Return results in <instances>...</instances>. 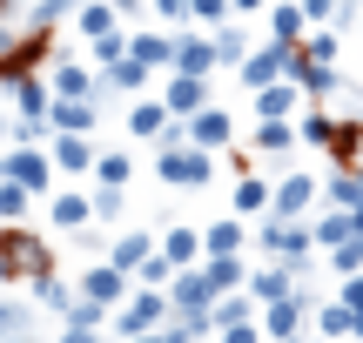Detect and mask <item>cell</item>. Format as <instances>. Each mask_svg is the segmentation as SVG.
<instances>
[{"mask_svg": "<svg viewBox=\"0 0 363 343\" xmlns=\"http://www.w3.org/2000/svg\"><path fill=\"white\" fill-rule=\"evenodd\" d=\"M296 7H303V21H310V27H330V13H337V0H296Z\"/></svg>", "mask_w": 363, "mask_h": 343, "instance_id": "47", "label": "cell"}, {"mask_svg": "<svg viewBox=\"0 0 363 343\" xmlns=\"http://www.w3.org/2000/svg\"><path fill=\"white\" fill-rule=\"evenodd\" d=\"M148 13H155L162 27H189V0H148Z\"/></svg>", "mask_w": 363, "mask_h": 343, "instance_id": "44", "label": "cell"}, {"mask_svg": "<svg viewBox=\"0 0 363 343\" xmlns=\"http://www.w3.org/2000/svg\"><path fill=\"white\" fill-rule=\"evenodd\" d=\"M162 317H169V296L148 290V283H135V290L108 310V330H115V337H142V330H155Z\"/></svg>", "mask_w": 363, "mask_h": 343, "instance_id": "3", "label": "cell"}, {"mask_svg": "<svg viewBox=\"0 0 363 343\" xmlns=\"http://www.w3.org/2000/svg\"><path fill=\"white\" fill-rule=\"evenodd\" d=\"M195 269H202V283H208V290H216V296L242 290V276H249V269H242V256H202V263H195Z\"/></svg>", "mask_w": 363, "mask_h": 343, "instance_id": "20", "label": "cell"}, {"mask_svg": "<svg viewBox=\"0 0 363 343\" xmlns=\"http://www.w3.org/2000/svg\"><path fill=\"white\" fill-rule=\"evenodd\" d=\"M235 215H262L269 209V182H262V175H235Z\"/></svg>", "mask_w": 363, "mask_h": 343, "instance_id": "30", "label": "cell"}, {"mask_svg": "<svg viewBox=\"0 0 363 343\" xmlns=\"http://www.w3.org/2000/svg\"><path fill=\"white\" fill-rule=\"evenodd\" d=\"M27 283H34L40 310H54V317H61V303H67V296H74V283H61V276H54V269H40V276H27Z\"/></svg>", "mask_w": 363, "mask_h": 343, "instance_id": "33", "label": "cell"}, {"mask_svg": "<svg viewBox=\"0 0 363 343\" xmlns=\"http://www.w3.org/2000/svg\"><path fill=\"white\" fill-rule=\"evenodd\" d=\"M128 54L148 67V74H169V61H175V34H128Z\"/></svg>", "mask_w": 363, "mask_h": 343, "instance_id": "18", "label": "cell"}, {"mask_svg": "<svg viewBox=\"0 0 363 343\" xmlns=\"http://www.w3.org/2000/svg\"><path fill=\"white\" fill-rule=\"evenodd\" d=\"M88 175H94V189H128V175H135V162H128V148H94V162H88Z\"/></svg>", "mask_w": 363, "mask_h": 343, "instance_id": "16", "label": "cell"}, {"mask_svg": "<svg viewBox=\"0 0 363 343\" xmlns=\"http://www.w3.org/2000/svg\"><path fill=\"white\" fill-rule=\"evenodd\" d=\"M182 142H195V148H208V155H216V148H229L235 142V115L229 108H195V115H182Z\"/></svg>", "mask_w": 363, "mask_h": 343, "instance_id": "6", "label": "cell"}, {"mask_svg": "<svg viewBox=\"0 0 363 343\" xmlns=\"http://www.w3.org/2000/svg\"><path fill=\"white\" fill-rule=\"evenodd\" d=\"M256 148H262V155H289V148H296V121H262Z\"/></svg>", "mask_w": 363, "mask_h": 343, "instance_id": "32", "label": "cell"}, {"mask_svg": "<svg viewBox=\"0 0 363 343\" xmlns=\"http://www.w3.org/2000/svg\"><path fill=\"white\" fill-rule=\"evenodd\" d=\"M48 215H54V229H61V236H74V229H88V196L61 189V196L48 202Z\"/></svg>", "mask_w": 363, "mask_h": 343, "instance_id": "25", "label": "cell"}, {"mask_svg": "<svg viewBox=\"0 0 363 343\" xmlns=\"http://www.w3.org/2000/svg\"><path fill=\"white\" fill-rule=\"evenodd\" d=\"M242 242H249L242 215H222V223L202 229V256H242Z\"/></svg>", "mask_w": 363, "mask_h": 343, "instance_id": "17", "label": "cell"}, {"mask_svg": "<svg viewBox=\"0 0 363 343\" xmlns=\"http://www.w3.org/2000/svg\"><path fill=\"white\" fill-rule=\"evenodd\" d=\"M330 269H337V276H350V269H363V236H343V242H330Z\"/></svg>", "mask_w": 363, "mask_h": 343, "instance_id": "35", "label": "cell"}, {"mask_svg": "<svg viewBox=\"0 0 363 343\" xmlns=\"http://www.w3.org/2000/svg\"><path fill=\"white\" fill-rule=\"evenodd\" d=\"M7 343H34V330H21V337H7Z\"/></svg>", "mask_w": 363, "mask_h": 343, "instance_id": "52", "label": "cell"}, {"mask_svg": "<svg viewBox=\"0 0 363 343\" xmlns=\"http://www.w3.org/2000/svg\"><path fill=\"white\" fill-rule=\"evenodd\" d=\"M296 276H303V269H289V263H262V269H249V276H242V290L256 296V303H276V296L296 290Z\"/></svg>", "mask_w": 363, "mask_h": 343, "instance_id": "13", "label": "cell"}, {"mask_svg": "<svg viewBox=\"0 0 363 343\" xmlns=\"http://www.w3.org/2000/svg\"><path fill=\"white\" fill-rule=\"evenodd\" d=\"M269 0H229V13H262Z\"/></svg>", "mask_w": 363, "mask_h": 343, "instance_id": "50", "label": "cell"}, {"mask_svg": "<svg viewBox=\"0 0 363 343\" xmlns=\"http://www.w3.org/2000/svg\"><path fill=\"white\" fill-rule=\"evenodd\" d=\"M310 209H316V175L289 169L283 182L269 189V209H262V215H310Z\"/></svg>", "mask_w": 363, "mask_h": 343, "instance_id": "9", "label": "cell"}, {"mask_svg": "<svg viewBox=\"0 0 363 343\" xmlns=\"http://www.w3.org/2000/svg\"><path fill=\"white\" fill-rule=\"evenodd\" d=\"M21 330H34V310L7 296V303H0V343H7V337H21Z\"/></svg>", "mask_w": 363, "mask_h": 343, "instance_id": "39", "label": "cell"}, {"mask_svg": "<svg viewBox=\"0 0 363 343\" xmlns=\"http://www.w3.org/2000/svg\"><path fill=\"white\" fill-rule=\"evenodd\" d=\"M48 162H54V175H88V162H94V142H88V135H54Z\"/></svg>", "mask_w": 363, "mask_h": 343, "instance_id": "14", "label": "cell"}, {"mask_svg": "<svg viewBox=\"0 0 363 343\" xmlns=\"http://www.w3.org/2000/svg\"><path fill=\"white\" fill-rule=\"evenodd\" d=\"M316 202H323V209H357L363 189H357V175H350V169H337L330 182H316Z\"/></svg>", "mask_w": 363, "mask_h": 343, "instance_id": "28", "label": "cell"}, {"mask_svg": "<svg viewBox=\"0 0 363 343\" xmlns=\"http://www.w3.org/2000/svg\"><path fill=\"white\" fill-rule=\"evenodd\" d=\"M283 343H310V337H303V330H296V337H283Z\"/></svg>", "mask_w": 363, "mask_h": 343, "instance_id": "53", "label": "cell"}, {"mask_svg": "<svg viewBox=\"0 0 363 343\" xmlns=\"http://www.w3.org/2000/svg\"><path fill=\"white\" fill-rule=\"evenodd\" d=\"M108 7H115V21H142V13H148V0H108Z\"/></svg>", "mask_w": 363, "mask_h": 343, "instance_id": "49", "label": "cell"}, {"mask_svg": "<svg viewBox=\"0 0 363 343\" xmlns=\"http://www.w3.org/2000/svg\"><path fill=\"white\" fill-rule=\"evenodd\" d=\"M316 330L330 343H357V310L350 303H316Z\"/></svg>", "mask_w": 363, "mask_h": 343, "instance_id": "24", "label": "cell"}, {"mask_svg": "<svg viewBox=\"0 0 363 343\" xmlns=\"http://www.w3.org/2000/svg\"><path fill=\"white\" fill-rule=\"evenodd\" d=\"M128 290H135V283L121 276L115 263H94V269H81V283H74V296H88V303H101V310H115Z\"/></svg>", "mask_w": 363, "mask_h": 343, "instance_id": "10", "label": "cell"}, {"mask_svg": "<svg viewBox=\"0 0 363 343\" xmlns=\"http://www.w3.org/2000/svg\"><path fill=\"white\" fill-rule=\"evenodd\" d=\"M0 283H13V269H7V256H0Z\"/></svg>", "mask_w": 363, "mask_h": 343, "instance_id": "51", "label": "cell"}, {"mask_svg": "<svg viewBox=\"0 0 363 343\" xmlns=\"http://www.w3.org/2000/svg\"><path fill=\"white\" fill-rule=\"evenodd\" d=\"M121 54H128V34H121V27H108V34H94V61H121Z\"/></svg>", "mask_w": 363, "mask_h": 343, "instance_id": "43", "label": "cell"}, {"mask_svg": "<svg viewBox=\"0 0 363 343\" xmlns=\"http://www.w3.org/2000/svg\"><path fill=\"white\" fill-rule=\"evenodd\" d=\"M303 34H310V21H303V7H296V0H269V40L296 47Z\"/></svg>", "mask_w": 363, "mask_h": 343, "instance_id": "23", "label": "cell"}, {"mask_svg": "<svg viewBox=\"0 0 363 343\" xmlns=\"http://www.w3.org/2000/svg\"><path fill=\"white\" fill-rule=\"evenodd\" d=\"M256 249L269 256V263H289V269H310L316 242H310V223H303V215H269V223L256 229Z\"/></svg>", "mask_w": 363, "mask_h": 343, "instance_id": "1", "label": "cell"}, {"mask_svg": "<svg viewBox=\"0 0 363 343\" xmlns=\"http://www.w3.org/2000/svg\"><path fill=\"white\" fill-rule=\"evenodd\" d=\"M330 135H337V121H330V115H303L296 121V142H310V148H330Z\"/></svg>", "mask_w": 363, "mask_h": 343, "instance_id": "40", "label": "cell"}, {"mask_svg": "<svg viewBox=\"0 0 363 343\" xmlns=\"http://www.w3.org/2000/svg\"><path fill=\"white\" fill-rule=\"evenodd\" d=\"M148 249H155V236H142V229H121V236H115V242H108V263H115V269H121V276H128V283H135V263H142V256H148Z\"/></svg>", "mask_w": 363, "mask_h": 343, "instance_id": "21", "label": "cell"}, {"mask_svg": "<svg viewBox=\"0 0 363 343\" xmlns=\"http://www.w3.org/2000/svg\"><path fill=\"white\" fill-rule=\"evenodd\" d=\"M155 175H162L169 189H208V182H216V155L195 148V142H162Z\"/></svg>", "mask_w": 363, "mask_h": 343, "instance_id": "2", "label": "cell"}, {"mask_svg": "<svg viewBox=\"0 0 363 343\" xmlns=\"http://www.w3.org/2000/svg\"><path fill=\"white\" fill-rule=\"evenodd\" d=\"M169 74H216V47H208V34L175 27V61H169Z\"/></svg>", "mask_w": 363, "mask_h": 343, "instance_id": "11", "label": "cell"}, {"mask_svg": "<svg viewBox=\"0 0 363 343\" xmlns=\"http://www.w3.org/2000/svg\"><path fill=\"white\" fill-rule=\"evenodd\" d=\"M40 128H54V135H94V128H101V108H94V101H61V94H48Z\"/></svg>", "mask_w": 363, "mask_h": 343, "instance_id": "8", "label": "cell"}, {"mask_svg": "<svg viewBox=\"0 0 363 343\" xmlns=\"http://www.w3.org/2000/svg\"><path fill=\"white\" fill-rule=\"evenodd\" d=\"M169 108H162V101H148V94H135V101H128V135H135V142H162V128H169Z\"/></svg>", "mask_w": 363, "mask_h": 343, "instance_id": "15", "label": "cell"}, {"mask_svg": "<svg viewBox=\"0 0 363 343\" xmlns=\"http://www.w3.org/2000/svg\"><path fill=\"white\" fill-rule=\"evenodd\" d=\"M48 94H61V101H94V74H88L81 61H61V67L48 74Z\"/></svg>", "mask_w": 363, "mask_h": 343, "instance_id": "19", "label": "cell"}, {"mask_svg": "<svg viewBox=\"0 0 363 343\" xmlns=\"http://www.w3.org/2000/svg\"><path fill=\"white\" fill-rule=\"evenodd\" d=\"M0 175H7L13 189H27V196H48L54 189V162H48L40 142H13L7 155H0Z\"/></svg>", "mask_w": 363, "mask_h": 343, "instance_id": "4", "label": "cell"}, {"mask_svg": "<svg viewBox=\"0 0 363 343\" xmlns=\"http://www.w3.org/2000/svg\"><path fill=\"white\" fill-rule=\"evenodd\" d=\"M189 21L195 27H222V21H235V13H229V0H189Z\"/></svg>", "mask_w": 363, "mask_h": 343, "instance_id": "41", "label": "cell"}, {"mask_svg": "<svg viewBox=\"0 0 363 343\" xmlns=\"http://www.w3.org/2000/svg\"><path fill=\"white\" fill-rule=\"evenodd\" d=\"M289 54H296V47H283V40H269V47H249L242 61H235L242 88H269V81H283V74H289Z\"/></svg>", "mask_w": 363, "mask_h": 343, "instance_id": "7", "label": "cell"}, {"mask_svg": "<svg viewBox=\"0 0 363 343\" xmlns=\"http://www.w3.org/2000/svg\"><path fill=\"white\" fill-rule=\"evenodd\" d=\"M121 343H195V337H189V323H182V317H162L155 330H142V337H121Z\"/></svg>", "mask_w": 363, "mask_h": 343, "instance_id": "38", "label": "cell"}, {"mask_svg": "<svg viewBox=\"0 0 363 343\" xmlns=\"http://www.w3.org/2000/svg\"><path fill=\"white\" fill-rule=\"evenodd\" d=\"M74 27L94 40V34H108V27H121V21H115V7H108V0H81V7H74Z\"/></svg>", "mask_w": 363, "mask_h": 343, "instance_id": "31", "label": "cell"}, {"mask_svg": "<svg viewBox=\"0 0 363 343\" xmlns=\"http://www.w3.org/2000/svg\"><path fill=\"white\" fill-rule=\"evenodd\" d=\"M155 249L169 256L175 269H189V263H202V229H169V236H162Z\"/></svg>", "mask_w": 363, "mask_h": 343, "instance_id": "26", "label": "cell"}, {"mask_svg": "<svg viewBox=\"0 0 363 343\" xmlns=\"http://www.w3.org/2000/svg\"><path fill=\"white\" fill-rule=\"evenodd\" d=\"M121 215V189H94L88 196V223H115Z\"/></svg>", "mask_w": 363, "mask_h": 343, "instance_id": "42", "label": "cell"}, {"mask_svg": "<svg viewBox=\"0 0 363 343\" xmlns=\"http://www.w3.org/2000/svg\"><path fill=\"white\" fill-rule=\"evenodd\" d=\"M208 47H216V67H235L249 54V34L235 21H222V27H208Z\"/></svg>", "mask_w": 363, "mask_h": 343, "instance_id": "27", "label": "cell"}, {"mask_svg": "<svg viewBox=\"0 0 363 343\" xmlns=\"http://www.w3.org/2000/svg\"><path fill=\"white\" fill-rule=\"evenodd\" d=\"M169 276H175V263H169V256H162V249H148L142 263H135V283H148V290H162V283H169Z\"/></svg>", "mask_w": 363, "mask_h": 343, "instance_id": "37", "label": "cell"}, {"mask_svg": "<svg viewBox=\"0 0 363 343\" xmlns=\"http://www.w3.org/2000/svg\"><path fill=\"white\" fill-rule=\"evenodd\" d=\"M0 256H7L13 283H27V276H40V269H54V263H48V242H40V236H27L21 223H7V229H0Z\"/></svg>", "mask_w": 363, "mask_h": 343, "instance_id": "5", "label": "cell"}, {"mask_svg": "<svg viewBox=\"0 0 363 343\" xmlns=\"http://www.w3.org/2000/svg\"><path fill=\"white\" fill-rule=\"evenodd\" d=\"M61 323H74V330H101L108 310H101V303H88V296H67V303H61Z\"/></svg>", "mask_w": 363, "mask_h": 343, "instance_id": "34", "label": "cell"}, {"mask_svg": "<svg viewBox=\"0 0 363 343\" xmlns=\"http://www.w3.org/2000/svg\"><path fill=\"white\" fill-rule=\"evenodd\" d=\"M61 343H108V330H74V323H61Z\"/></svg>", "mask_w": 363, "mask_h": 343, "instance_id": "48", "label": "cell"}, {"mask_svg": "<svg viewBox=\"0 0 363 343\" xmlns=\"http://www.w3.org/2000/svg\"><path fill=\"white\" fill-rule=\"evenodd\" d=\"M216 337H222V343H262V330H256V317H249V323H222Z\"/></svg>", "mask_w": 363, "mask_h": 343, "instance_id": "45", "label": "cell"}, {"mask_svg": "<svg viewBox=\"0 0 363 343\" xmlns=\"http://www.w3.org/2000/svg\"><path fill=\"white\" fill-rule=\"evenodd\" d=\"M296 101H303L296 81H269V88H256V115L262 121H289V115H296Z\"/></svg>", "mask_w": 363, "mask_h": 343, "instance_id": "22", "label": "cell"}, {"mask_svg": "<svg viewBox=\"0 0 363 343\" xmlns=\"http://www.w3.org/2000/svg\"><path fill=\"white\" fill-rule=\"evenodd\" d=\"M162 108L182 121L195 115V108H208V74H169V88H162Z\"/></svg>", "mask_w": 363, "mask_h": 343, "instance_id": "12", "label": "cell"}, {"mask_svg": "<svg viewBox=\"0 0 363 343\" xmlns=\"http://www.w3.org/2000/svg\"><path fill=\"white\" fill-rule=\"evenodd\" d=\"M81 0H34V13H27V27H34V34H48L54 21H67V13H74Z\"/></svg>", "mask_w": 363, "mask_h": 343, "instance_id": "36", "label": "cell"}, {"mask_svg": "<svg viewBox=\"0 0 363 343\" xmlns=\"http://www.w3.org/2000/svg\"><path fill=\"white\" fill-rule=\"evenodd\" d=\"M337 303H350V310H363V269H350V276L337 283Z\"/></svg>", "mask_w": 363, "mask_h": 343, "instance_id": "46", "label": "cell"}, {"mask_svg": "<svg viewBox=\"0 0 363 343\" xmlns=\"http://www.w3.org/2000/svg\"><path fill=\"white\" fill-rule=\"evenodd\" d=\"M343 236H357L350 209H323V215L310 223V242H316V249H330V242H343Z\"/></svg>", "mask_w": 363, "mask_h": 343, "instance_id": "29", "label": "cell"}]
</instances>
